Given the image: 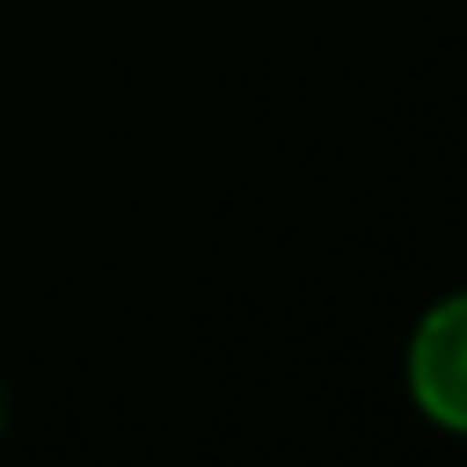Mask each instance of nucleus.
Masks as SVG:
<instances>
[{
    "label": "nucleus",
    "mask_w": 467,
    "mask_h": 467,
    "mask_svg": "<svg viewBox=\"0 0 467 467\" xmlns=\"http://www.w3.org/2000/svg\"><path fill=\"white\" fill-rule=\"evenodd\" d=\"M402 385L420 420L438 432H462L467 426V302L444 296L432 302L409 331L402 349Z\"/></svg>",
    "instance_id": "nucleus-1"
}]
</instances>
